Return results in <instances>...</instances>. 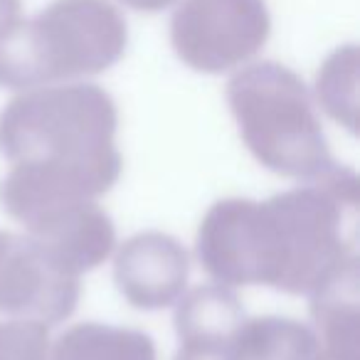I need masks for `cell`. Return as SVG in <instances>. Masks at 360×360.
I'll list each match as a JSON object with an SVG mask.
<instances>
[{"label":"cell","mask_w":360,"mask_h":360,"mask_svg":"<svg viewBox=\"0 0 360 360\" xmlns=\"http://www.w3.org/2000/svg\"><path fill=\"white\" fill-rule=\"evenodd\" d=\"M316 99L321 109L355 134L358 126V47L340 45L316 75Z\"/></svg>","instance_id":"30bf717a"},{"label":"cell","mask_w":360,"mask_h":360,"mask_svg":"<svg viewBox=\"0 0 360 360\" xmlns=\"http://www.w3.org/2000/svg\"><path fill=\"white\" fill-rule=\"evenodd\" d=\"M121 6L131 8L136 13H163L168 8H173L178 0H116Z\"/></svg>","instance_id":"4fadbf2b"},{"label":"cell","mask_w":360,"mask_h":360,"mask_svg":"<svg viewBox=\"0 0 360 360\" xmlns=\"http://www.w3.org/2000/svg\"><path fill=\"white\" fill-rule=\"evenodd\" d=\"M173 360H323L311 326L284 316H247L220 335L183 338Z\"/></svg>","instance_id":"ba28073f"},{"label":"cell","mask_w":360,"mask_h":360,"mask_svg":"<svg viewBox=\"0 0 360 360\" xmlns=\"http://www.w3.org/2000/svg\"><path fill=\"white\" fill-rule=\"evenodd\" d=\"M129 47V22L111 0H52L0 37V86L27 91L111 70Z\"/></svg>","instance_id":"3957f363"},{"label":"cell","mask_w":360,"mask_h":360,"mask_svg":"<svg viewBox=\"0 0 360 360\" xmlns=\"http://www.w3.org/2000/svg\"><path fill=\"white\" fill-rule=\"evenodd\" d=\"M119 109L89 82L20 91L0 111V207L32 230L52 215L99 200L119 183Z\"/></svg>","instance_id":"7a4b0ae2"},{"label":"cell","mask_w":360,"mask_h":360,"mask_svg":"<svg viewBox=\"0 0 360 360\" xmlns=\"http://www.w3.org/2000/svg\"><path fill=\"white\" fill-rule=\"evenodd\" d=\"M22 18V0H0V37Z\"/></svg>","instance_id":"7c38bea8"},{"label":"cell","mask_w":360,"mask_h":360,"mask_svg":"<svg viewBox=\"0 0 360 360\" xmlns=\"http://www.w3.org/2000/svg\"><path fill=\"white\" fill-rule=\"evenodd\" d=\"M50 335L37 321H0V360H47Z\"/></svg>","instance_id":"8fae6325"},{"label":"cell","mask_w":360,"mask_h":360,"mask_svg":"<svg viewBox=\"0 0 360 360\" xmlns=\"http://www.w3.org/2000/svg\"><path fill=\"white\" fill-rule=\"evenodd\" d=\"M47 360H158L155 340L136 328L77 323L55 340Z\"/></svg>","instance_id":"9c48e42d"},{"label":"cell","mask_w":360,"mask_h":360,"mask_svg":"<svg viewBox=\"0 0 360 360\" xmlns=\"http://www.w3.org/2000/svg\"><path fill=\"white\" fill-rule=\"evenodd\" d=\"M271 35L266 0H178L170 45L186 67L222 75L257 57Z\"/></svg>","instance_id":"5b68a950"},{"label":"cell","mask_w":360,"mask_h":360,"mask_svg":"<svg viewBox=\"0 0 360 360\" xmlns=\"http://www.w3.org/2000/svg\"><path fill=\"white\" fill-rule=\"evenodd\" d=\"M79 274L40 240L0 230V314L57 326L77 311Z\"/></svg>","instance_id":"8992f818"},{"label":"cell","mask_w":360,"mask_h":360,"mask_svg":"<svg viewBox=\"0 0 360 360\" xmlns=\"http://www.w3.org/2000/svg\"><path fill=\"white\" fill-rule=\"evenodd\" d=\"M227 104L250 153L284 178L311 180L333 168L309 86L279 62L242 65L227 82Z\"/></svg>","instance_id":"277c9868"},{"label":"cell","mask_w":360,"mask_h":360,"mask_svg":"<svg viewBox=\"0 0 360 360\" xmlns=\"http://www.w3.org/2000/svg\"><path fill=\"white\" fill-rule=\"evenodd\" d=\"M191 257L175 237L158 230L139 232L119 247L114 281L134 309L160 311L186 294Z\"/></svg>","instance_id":"52a82bcc"},{"label":"cell","mask_w":360,"mask_h":360,"mask_svg":"<svg viewBox=\"0 0 360 360\" xmlns=\"http://www.w3.org/2000/svg\"><path fill=\"white\" fill-rule=\"evenodd\" d=\"M358 175L340 163L264 202L217 200L198 227V262L217 284L311 299L358 269Z\"/></svg>","instance_id":"6da1fadb"}]
</instances>
